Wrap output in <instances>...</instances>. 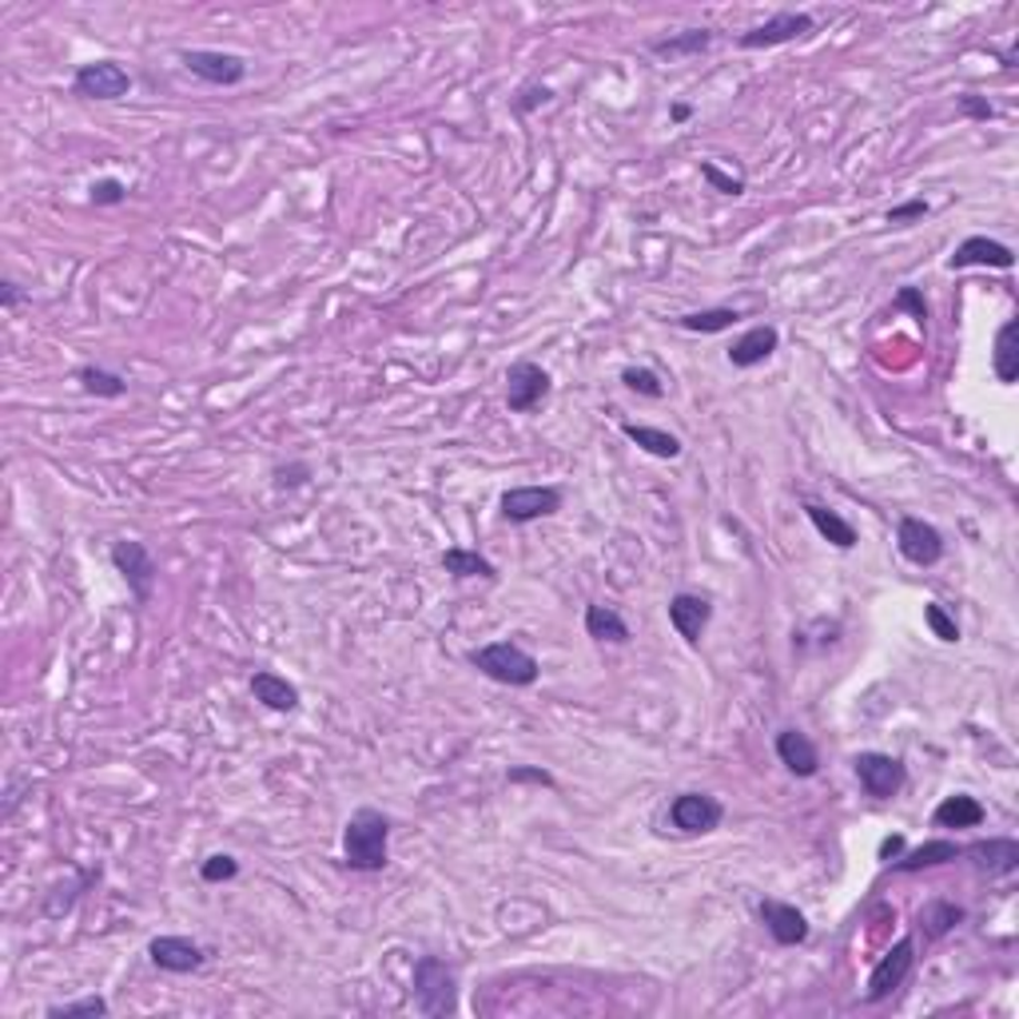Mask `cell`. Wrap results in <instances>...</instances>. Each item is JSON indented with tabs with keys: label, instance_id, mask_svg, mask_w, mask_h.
Returning <instances> with one entry per match:
<instances>
[{
	"label": "cell",
	"instance_id": "7bdbcfd3",
	"mask_svg": "<svg viewBox=\"0 0 1019 1019\" xmlns=\"http://www.w3.org/2000/svg\"><path fill=\"white\" fill-rule=\"evenodd\" d=\"M924 216H928V199H924V196L904 199V204L888 208V223H896V228H904V223H912V219H924Z\"/></svg>",
	"mask_w": 1019,
	"mask_h": 1019
},
{
	"label": "cell",
	"instance_id": "f6af8a7d",
	"mask_svg": "<svg viewBox=\"0 0 1019 1019\" xmlns=\"http://www.w3.org/2000/svg\"><path fill=\"white\" fill-rule=\"evenodd\" d=\"M904 849H908V844H904V836H901V832H892V836H884V841H881V849H876V856H881L884 864H892V861H896V856H901Z\"/></svg>",
	"mask_w": 1019,
	"mask_h": 1019
},
{
	"label": "cell",
	"instance_id": "8992f818",
	"mask_svg": "<svg viewBox=\"0 0 1019 1019\" xmlns=\"http://www.w3.org/2000/svg\"><path fill=\"white\" fill-rule=\"evenodd\" d=\"M912 968H916V940H912V936H901V940L892 944L881 960H876V968H872L864 1000H869V1004H884L892 991L904 988V980L912 976Z\"/></svg>",
	"mask_w": 1019,
	"mask_h": 1019
},
{
	"label": "cell",
	"instance_id": "30bf717a",
	"mask_svg": "<svg viewBox=\"0 0 1019 1019\" xmlns=\"http://www.w3.org/2000/svg\"><path fill=\"white\" fill-rule=\"evenodd\" d=\"M72 89H76V96L84 100H119L132 92V76L124 64H116V60H92V64H80L76 76H72Z\"/></svg>",
	"mask_w": 1019,
	"mask_h": 1019
},
{
	"label": "cell",
	"instance_id": "44dd1931",
	"mask_svg": "<svg viewBox=\"0 0 1019 1019\" xmlns=\"http://www.w3.org/2000/svg\"><path fill=\"white\" fill-rule=\"evenodd\" d=\"M964 904L956 901H944V896H932V901L921 904V912H916V924H921L924 940H944L948 932H956L964 924Z\"/></svg>",
	"mask_w": 1019,
	"mask_h": 1019
},
{
	"label": "cell",
	"instance_id": "e0dca14e",
	"mask_svg": "<svg viewBox=\"0 0 1019 1019\" xmlns=\"http://www.w3.org/2000/svg\"><path fill=\"white\" fill-rule=\"evenodd\" d=\"M757 916H761V924L769 928V936L781 948H797V944L809 940V916H804L797 904H784V901H761L757 904Z\"/></svg>",
	"mask_w": 1019,
	"mask_h": 1019
},
{
	"label": "cell",
	"instance_id": "7dc6e473",
	"mask_svg": "<svg viewBox=\"0 0 1019 1019\" xmlns=\"http://www.w3.org/2000/svg\"><path fill=\"white\" fill-rule=\"evenodd\" d=\"M689 116H693L689 104H674V108H669V119H677V124H682V119H689Z\"/></svg>",
	"mask_w": 1019,
	"mask_h": 1019
},
{
	"label": "cell",
	"instance_id": "d590c367",
	"mask_svg": "<svg viewBox=\"0 0 1019 1019\" xmlns=\"http://www.w3.org/2000/svg\"><path fill=\"white\" fill-rule=\"evenodd\" d=\"M924 622H928V630H932L936 637H940V642H948V645H952V642H960V625H956V617H952L940 602H928V605H924Z\"/></svg>",
	"mask_w": 1019,
	"mask_h": 1019
},
{
	"label": "cell",
	"instance_id": "4dcf8cb0",
	"mask_svg": "<svg viewBox=\"0 0 1019 1019\" xmlns=\"http://www.w3.org/2000/svg\"><path fill=\"white\" fill-rule=\"evenodd\" d=\"M76 383L89 391V395L96 398H124L128 395V378L116 375V371H104V366H80L76 371Z\"/></svg>",
	"mask_w": 1019,
	"mask_h": 1019
},
{
	"label": "cell",
	"instance_id": "484cf974",
	"mask_svg": "<svg viewBox=\"0 0 1019 1019\" xmlns=\"http://www.w3.org/2000/svg\"><path fill=\"white\" fill-rule=\"evenodd\" d=\"M585 634L602 645H625L630 642V622L617 614L614 605H585Z\"/></svg>",
	"mask_w": 1019,
	"mask_h": 1019
},
{
	"label": "cell",
	"instance_id": "60d3db41",
	"mask_svg": "<svg viewBox=\"0 0 1019 1019\" xmlns=\"http://www.w3.org/2000/svg\"><path fill=\"white\" fill-rule=\"evenodd\" d=\"M892 308H896V311H912V319H916L921 327L928 323V303H924V295L916 288H901V291H896Z\"/></svg>",
	"mask_w": 1019,
	"mask_h": 1019
},
{
	"label": "cell",
	"instance_id": "836d02e7",
	"mask_svg": "<svg viewBox=\"0 0 1019 1019\" xmlns=\"http://www.w3.org/2000/svg\"><path fill=\"white\" fill-rule=\"evenodd\" d=\"M108 1000L104 996H84V1000H72V1004H52L49 1008V1019H80V1016H108Z\"/></svg>",
	"mask_w": 1019,
	"mask_h": 1019
},
{
	"label": "cell",
	"instance_id": "f35d334b",
	"mask_svg": "<svg viewBox=\"0 0 1019 1019\" xmlns=\"http://www.w3.org/2000/svg\"><path fill=\"white\" fill-rule=\"evenodd\" d=\"M506 781H510V784H538V789H554V777H550L542 765H514V769L506 772Z\"/></svg>",
	"mask_w": 1019,
	"mask_h": 1019
},
{
	"label": "cell",
	"instance_id": "5b68a950",
	"mask_svg": "<svg viewBox=\"0 0 1019 1019\" xmlns=\"http://www.w3.org/2000/svg\"><path fill=\"white\" fill-rule=\"evenodd\" d=\"M565 495L558 486H510L502 495V518L514 526H530L542 522V518H554L562 510Z\"/></svg>",
	"mask_w": 1019,
	"mask_h": 1019
},
{
	"label": "cell",
	"instance_id": "5bb4252c",
	"mask_svg": "<svg viewBox=\"0 0 1019 1019\" xmlns=\"http://www.w3.org/2000/svg\"><path fill=\"white\" fill-rule=\"evenodd\" d=\"M148 960L159 971H171V976H191V971L208 964V952L199 948L196 940H188V936H156L148 944Z\"/></svg>",
	"mask_w": 1019,
	"mask_h": 1019
},
{
	"label": "cell",
	"instance_id": "b9f144b4",
	"mask_svg": "<svg viewBox=\"0 0 1019 1019\" xmlns=\"http://www.w3.org/2000/svg\"><path fill=\"white\" fill-rule=\"evenodd\" d=\"M271 475H275L279 490H295V486H303L311 478V466L308 462H279Z\"/></svg>",
	"mask_w": 1019,
	"mask_h": 1019
},
{
	"label": "cell",
	"instance_id": "e575fe53",
	"mask_svg": "<svg viewBox=\"0 0 1019 1019\" xmlns=\"http://www.w3.org/2000/svg\"><path fill=\"white\" fill-rule=\"evenodd\" d=\"M236 876H239V861L228 856V852H216L208 861H199V881L204 884H223V881H236Z\"/></svg>",
	"mask_w": 1019,
	"mask_h": 1019
},
{
	"label": "cell",
	"instance_id": "6da1fadb",
	"mask_svg": "<svg viewBox=\"0 0 1019 1019\" xmlns=\"http://www.w3.org/2000/svg\"><path fill=\"white\" fill-rule=\"evenodd\" d=\"M343 864L351 872H383L391 864V817L386 812H351L343 829Z\"/></svg>",
	"mask_w": 1019,
	"mask_h": 1019
},
{
	"label": "cell",
	"instance_id": "d6986e66",
	"mask_svg": "<svg viewBox=\"0 0 1019 1019\" xmlns=\"http://www.w3.org/2000/svg\"><path fill=\"white\" fill-rule=\"evenodd\" d=\"M709 622H713L709 597H701V594H674L669 597V625L685 637V645H701Z\"/></svg>",
	"mask_w": 1019,
	"mask_h": 1019
},
{
	"label": "cell",
	"instance_id": "4fadbf2b",
	"mask_svg": "<svg viewBox=\"0 0 1019 1019\" xmlns=\"http://www.w3.org/2000/svg\"><path fill=\"white\" fill-rule=\"evenodd\" d=\"M896 550H901L904 562L928 570V565H936L944 558V534L932 522H924V518L908 514L896 526Z\"/></svg>",
	"mask_w": 1019,
	"mask_h": 1019
},
{
	"label": "cell",
	"instance_id": "ab89813d",
	"mask_svg": "<svg viewBox=\"0 0 1019 1019\" xmlns=\"http://www.w3.org/2000/svg\"><path fill=\"white\" fill-rule=\"evenodd\" d=\"M956 108H960V116L976 119V124H988L991 116H996V108H991L988 96H976V92H964L960 100H956Z\"/></svg>",
	"mask_w": 1019,
	"mask_h": 1019
},
{
	"label": "cell",
	"instance_id": "bcb514c9",
	"mask_svg": "<svg viewBox=\"0 0 1019 1019\" xmlns=\"http://www.w3.org/2000/svg\"><path fill=\"white\" fill-rule=\"evenodd\" d=\"M24 299H29V295L20 291V283H12V279H4V283H0V303H4V311H17Z\"/></svg>",
	"mask_w": 1019,
	"mask_h": 1019
},
{
	"label": "cell",
	"instance_id": "4316f807",
	"mask_svg": "<svg viewBox=\"0 0 1019 1019\" xmlns=\"http://www.w3.org/2000/svg\"><path fill=\"white\" fill-rule=\"evenodd\" d=\"M991 366H996V378H1000L1004 386H1011L1019 378V319H1008V323L996 331Z\"/></svg>",
	"mask_w": 1019,
	"mask_h": 1019
},
{
	"label": "cell",
	"instance_id": "7a4b0ae2",
	"mask_svg": "<svg viewBox=\"0 0 1019 1019\" xmlns=\"http://www.w3.org/2000/svg\"><path fill=\"white\" fill-rule=\"evenodd\" d=\"M466 662L475 665L482 677H490V682H498V685H510V689H526V685H534L538 674H542L538 657L530 654V649H522L518 642L478 645V649L466 654Z\"/></svg>",
	"mask_w": 1019,
	"mask_h": 1019
},
{
	"label": "cell",
	"instance_id": "ac0fdd59",
	"mask_svg": "<svg viewBox=\"0 0 1019 1019\" xmlns=\"http://www.w3.org/2000/svg\"><path fill=\"white\" fill-rule=\"evenodd\" d=\"M772 749H777L784 769H789L792 777H801V781H809V777L821 772V752H817V741H812L809 732L781 729L777 732V741H772Z\"/></svg>",
	"mask_w": 1019,
	"mask_h": 1019
},
{
	"label": "cell",
	"instance_id": "74e56055",
	"mask_svg": "<svg viewBox=\"0 0 1019 1019\" xmlns=\"http://www.w3.org/2000/svg\"><path fill=\"white\" fill-rule=\"evenodd\" d=\"M701 176H705V184H713V188L721 191V196H741V191H745V179L741 176H729V171H721L717 164H701Z\"/></svg>",
	"mask_w": 1019,
	"mask_h": 1019
},
{
	"label": "cell",
	"instance_id": "7c38bea8",
	"mask_svg": "<svg viewBox=\"0 0 1019 1019\" xmlns=\"http://www.w3.org/2000/svg\"><path fill=\"white\" fill-rule=\"evenodd\" d=\"M812 29H817V20H812L809 12H777V17H769L765 24H757V29L741 32L737 44H741L745 52H761V49H777V44L809 37Z\"/></svg>",
	"mask_w": 1019,
	"mask_h": 1019
},
{
	"label": "cell",
	"instance_id": "9a60e30c",
	"mask_svg": "<svg viewBox=\"0 0 1019 1019\" xmlns=\"http://www.w3.org/2000/svg\"><path fill=\"white\" fill-rule=\"evenodd\" d=\"M960 856H968L971 869L980 872V876L1000 881V876H1011L1019 869V841H1011V836H988V841L968 844Z\"/></svg>",
	"mask_w": 1019,
	"mask_h": 1019
},
{
	"label": "cell",
	"instance_id": "52a82bcc",
	"mask_svg": "<svg viewBox=\"0 0 1019 1019\" xmlns=\"http://www.w3.org/2000/svg\"><path fill=\"white\" fill-rule=\"evenodd\" d=\"M550 386H554V378H550L545 366L530 363V358H518L506 371V406L514 415H530V410H538L550 398Z\"/></svg>",
	"mask_w": 1019,
	"mask_h": 1019
},
{
	"label": "cell",
	"instance_id": "d4e9b609",
	"mask_svg": "<svg viewBox=\"0 0 1019 1019\" xmlns=\"http://www.w3.org/2000/svg\"><path fill=\"white\" fill-rule=\"evenodd\" d=\"M438 565H443L450 578H482V582H498V565L490 562V558L478 554V550H466V545H450V550H443Z\"/></svg>",
	"mask_w": 1019,
	"mask_h": 1019
},
{
	"label": "cell",
	"instance_id": "d6a6232c",
	"mask_svg": "<svg viewBox=\"0 0 1019 1019\" xmlns=\"http://www.w3.org/2000/svg\"><path fill=\"white\" fill-rule=\"evenodd\" d=\"M622 383H625V391H634V395H642V398H665L662 375L649 371V366H622Z\"/></svg>",
	"mask_w": 1019,
	"mask_h": 1019
},
{
	"label": "cell",
	"instance_id": "9c48e42d",
	"mask_svg": "<svg viewBox=\"0 0 1019 1019\" xmlns=\"http://www.w3.org/2000/svg\"><path fill=\"white\" fill-rule=\"evenodd\" d=\"M669 821L682 836H705L725 821V804L709 792H677L669 801Z\"/></svg>",
	"mask_w": 1019,
	"mask_h": 1019
},
{
	"label": "cell",
	"instance_id": "603a6c76",
	"mask_svg": "<svg viewBox=\"0 0 1019 1019\" xmlns=\"http://www.w3.org/2000/svg\"><path fill=\"white\" fill-rule=\"evenodd\" d=\"M932 821H936V829H980L988 821V809L976 797H968V792H956V797H944L936 804Z\"/></svg>",
	"mask_w": 1019,
	"mask_h": 1019
},
{
	"label": "cell",
	"instance_id": "3957f363",
	"mask_svg": "<svg viewBox=\"0 0 1019 1019\" xmlns=\"http://www.w3.org/2000/svg\"><path fill=\"white\" fill-rule=\"evenodd\" d=\"M415 1008L426 1019L458 1016V976L438 956H418L415 960Z\"/></svg>",
	"mask_w": 1019,
	"mask_h": 1019
},
{
	"label": "cell",
	"instance_id": "7402d4cb",
	"mask_svg": "<svg viewBox=\"0 0 1019 1019\" xmlns=\"http://www.w3.org/2000/svg\"><path fill=\"white\" fill-rule=\"evenodd\" d=\"M251 697L271 713H295L299 709V689L288 682V677H279L275 669H259V674L251 677Z\"/></svg>",
	"mask_w": 1019,
	"mask_h": 1019
},
{
	"label": "cell",
	"instance_id": "1f68e13d",
	"mask_svg": "<svg viewBox=\"0 0 1019 1019\" xmlns=\"http://www.w3.org/2000/svg\"><path fill=\"white\" fill-rule=\"evenodd\" d=\"M737 319H741V311L709 308V311H689V315H682V319H677V327L693 331V335H721V331H729Z\"/></svg>",
	"mask_w": 1019,
	"mask_h": 1019
},
{
	"label": "cell",
	"instance_id": "8fae6325",
	"mask_svg": "<svg viewBox=\"0 0 1019 1019\" xmlns=\"http://www.w3.org/2000/svg\"><path fill=\"white\" fill-rule=\"evenodd\" d=\"M112 565H116L119 574H124V582H128L132 597H136L139 605L152 602V590H156V558H152V550L144 542H116L112 545Z\"/></svg>",
	"mask_w": 1019,
	"mask_h": 1019
},
{
	"label": "cell",
	"instance_id": "2e32d148",
	"mask_svg": "<svg viewBox=\"0 0 1019 1019\" xmlns=\"http://www.w3.org/2000/svg\"><path fill=\"white\" fill-rule=\"evenodd\" d=\"M964 268H996V271H1011L1016 268V251L1000 239L988 236H968L960 248L948 256V271H964Z\"/></svg>",
	"mask_w": 1019,
	"mask_h": 1019
},
{
	"label": "cell",
	"instance_id": "83f0119b",
	"mask_svg": "<svg viewBox=\"0 0 1019 1019\" xmlns=\"http://www.w3.org/2000/svg\"><path fill=\"white\" fill-rule=\"evenodd\" d=\"M622 435L630 438V443H637L645 450V455L654 458H682V438L669 435V430H662V426H642V423H622Z\"/></svg>",
	"mask_w": 1019,
	"mask_h": 1019
},
{
	"label": "cell",
	"instance_id": "ee69618b",
	"mask_svg": "<svg viewBox=\"0 0 1019 1019\" xmlns=\"http://www.w3.org/2000/svg\"><path fill=\"white\" fill-rule=\"evenodd\" d=\"M550 100H554V89H545V84H526V89L518 92L514 108L526 116V112H534L538 104H550Z\"/></svg>",
	"mask_w": 1019,
	"mask_h": 1019
},
{
	"label": "cell",
	"instance_id": "ba28073f",
	"mask_svg": "<svg viewBox=\"0 0 1019 1019\" xmlns=\"http://www.w3.org/2000/svg\"><path fill=\"white\" fill-rule=\"evenodd\" d=\"M184 69L191 76H199L204 84H216V89H236L248 80V60L236 56V52H219V49H184L179 52Z\"/></svg>",
	"mask_w": 1019,
	"mask_h": 1019
},
{
	"label": "cell",
	"instance_id": "277c9868",
	"mask_svg": "<svg viewBox=\"0 0 1019 1019\" xmlns=\"http://www.w3.org/2000/svg\"><path fill=\"white\" fill-rule=\"evenodd\" d=\"M852 772H856L861 789L869 792V797H876V801L901 797L904 781H908L904 761L901 757H892V752H856V757H852Z\"/></svg>",
	"mask_w": 1019,
	"mask_h": 1019
},
{
	"label": "cell",
	"instance_id": "8d00e7d4",
	"mask_svg": "<svg viewBox=\"0 0 1019 1019\" xmlns=\"http://www.w3.org/2000/svg\"><path fill=\"white\" fill-rule=\"evenodd\" d=\"M89 199L96 204V208H116V204H124L128 199V184L124 179H96L89 188Z\"/></svg>",
	"mask_w": 1019,
	"mask_h": 1019
},
{
	"label": "cell",
	"instance_id": "ffe728a7",
	"mask_svg": "<svg viewBox=\"0 0 1019 1019\" xmlns=\"http://www.w3.org/2000/svg\"><path fill=\"white\" fill-rule=\"evenodd\" d=\"M777 346H781V331L772 327V323H757V327H749L729 346V363L737 371H752V366L769 363L777 355Z\"/></svg>",
	"mask_w": 1019,
	"mask_h": 1019
},
{
	"label": "cell",
	"instance_id": "cb8c5ba5",
	"mask_svg": "<svg viewBox=\"0 0 1019 1019\" xmlns=\"http://www.w3.org/2000/svg\"><path fill=\"white\" fill-rule=\"evenodd\" d=\"M960 844L956 841H944V836H936V841H924L921 849H904L896 861H892V872H924V869H936V864H952L960 861Z\"/></svg>",
	"mask_w": 1019,
	"mask_h": 1019
},
{
	"label": "cell",
	"instance_id": "f546056e",
	"mask_svg": "<svg viewBox=\"0 0 1019 1019\" xmlns=\"http://www.w3.org/2000/svg\"><path fill=\"white\" fill-rule=\"evenodd\" d=\"M713 44V29H685L677 37H662L649 44V52L662 60H685V56H701Z\"/></svg>",
	"mask_w": 1019,
	"mask_h": 1019
},
{
	"label": "cell",
	"instance_id": "f1b7e54d",
	"mask_svg": "<svg viewBox=\"0 0 1019 1019\" xmlns=\"http://www.w3.org/2000/svg\"><path fill=\"white\" fill-rule=\"evenodd\" d=\"M804 514L817 526V534H821L824 542L836 545V550H852V545H856V530H852V522H844L836 510H829V506H821V502H804Z\"/></svg>",
	"mask_w": 1019,
	"mask_h": 1019
}]
</instances>
